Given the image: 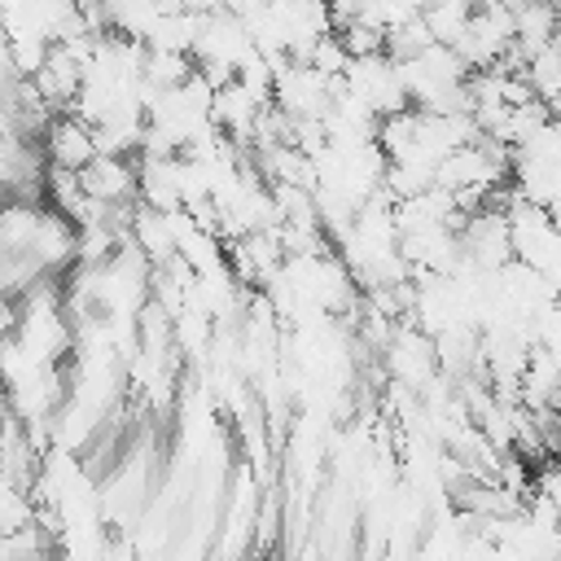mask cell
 <instances>
[{"instance_id": "obj_1", "label": "cell", "mask_w": 561, "mask_h": 561, "mask_svg": "<svg viewBox=\"0 0 561 561\" xmlns=\"http://www.w3.org/2000/svg\"><path fill=\"white\" fill-rule=\"evenodd\" d=\"M342 88L351 96H359L377 118H390L399 110H412L403 70L390 53H368V57H351V66L342 70Z\"/></svg>"}, {"instance_id": "obj_2", "label": "cell", "mask_w": 561, "mask_h": 561, "mask_svg": "<svg viewBox=\"0 0 561 561\" xmlns=\"http://www.w3.org/2000/svg\"><path fill=\"white\" fill-rule=\"evenodd\" d=\"M39 149H44V162H48V167H61V171H83V167L101 153L96 131H92L75 110L48 118V127H44V136H39Z\"/></svg>"}, {"instance_id": "obj_3", "label": "cell", "mask_w": 561, "mask_h": 561, "mask_svg": "<svg viewBox=\"0 0 561 561\" xmlns=\"http://www.w3.org/2000/svg\"><path fill=\"white\" fill-rule=\"evenodd\" d=\"M88 197L105 202V206H136L140 202V171H136V153H96L83 171H79Z\"/></svg>"}, {"instance_id": "obj_4", "label": "cell", "mask_w": 561, "mask_h": 561, "mask_svg": "<svg viewBox=\"0 0 561 561\" xmlns=\"http://www.w3.org/2000/svg\"><path fill=\"white\" fill-rule=\"evenodd\" d=\"M561 39V4L557 0H530L517 9V53L535 57L539 48Z\"/></svg>"}, {"instance_id": "obj_5", "label": "cell", "mask_w": 561, "mask_h": 561, "mask_svg": "<svg viewBox=\"0 0 561 561\" xmlns=\"http://www.w3.org/2000/svg\"><path fill=\"white\" fill-rule=\"evenodd\" d=\"M18 320H22V302L13 294H0V342L18 333Z\"/></svg>"}, {"instance_id": "obj_6", "label": "cell", "mask_w": 561, "mask_h": 561, "mask_svg": "<svg viewBox=\"0 0 561 561\" xmlns=\"http://www.w3.org/2000/svg\"><path fill=\"white\" fill-rule=\"evenodd\" d=\"M184 9L202 18V13H219V9H228V0H184Z\"/></svg>"}, {"instance_id": "obj_7", "label": "cell", "mask_w": 561, "mask_h": 561, "mask_svg": "<svg viewBox=\"0 0 561 561\" xmlns=\"http://www.w3.org/2000/svg\"><path fill=\"white\" fill-rule=\"evenodd\" d=\"M500 4H508V9H522V4H530V0H500Z\"/></svg>"}, {"instance_id": "obj_8", "label": "cell", "mask_w": 561, "mask_h": 561, "mask_svg": "<svg viewBox=\"0 0 561 561\" xmlns=\"http://www.w3.org/2000/svg\"><path fill=\"white\" fill-rule=\"evenodd\" d=\"M557 4H561V0H557Z\"/></svg>"}]
</instances>
